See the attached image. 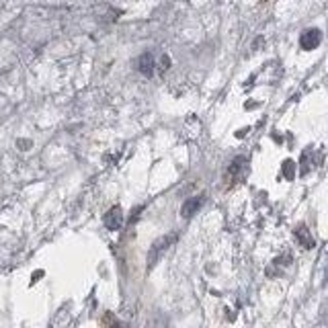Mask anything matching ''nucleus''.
I'll return each mask as SVG.
<instances>
[{
    "label": "nucleus",
    "instance_id": "1",
    "mask_svg": "<svg viewBox=\"0 0 328 328\" xmlns=\"http://www.w3.org/2000/svg\"><path fill=\"white\" fill-rule=\"evenodd\" d=\"M177 238H179V234L177 232H172V234H166V236H160L158 240H154L152 242V246H150V250H148V256H146V265H148V269H152L156 265V262L162 258V254L177 242Z\"/></svg>",
    "mask_w": 328,
    "mask_h": 328
},
{
    "label": "nucleus",
    "instance_id": "2",
    "mask_svg": "<svg viewBox=\"0 0 328 328\" xmlns=\"http://www.w3.org/2000/svg\"><path fill=\"white\" fill-rule=\"evenodd\" d=\"M320 41H322V33L320 29H305L301 35H299V48L303 52H312L320 46Z\"/></svg>",
    "mask_w": 328,
    "mask_h": 328
},
{
    "label": "nucleus",
    "instance_id": "3",
    "mask_svg": "<svg viewBox=\"0 0 328 328\" xmlns=\"http://www.w3.org/2000/svg\"><path fill=\"white\" fill-rule=\"evenodd\" d=\"M205 203V195H195V197H189V199H185V203L181 205V215L183 217H193L197 211L201 209V205Z\"/></svg>",
    "mask_w": 328,
    "mask_h": 328
},
{
    "label": "nucleus",
    "instance_id": "4",
    "mask_svg": "<svg viewBox=\"0 0 328 328\" xmlns=\"http://www.w3.org/2000/svg\"><path fill=\"white\" fill-rule=\"evenodd\" d=\"M105 226L109 228V230H121V226H123V209L119 207V205H115V207H111L107 213H105Z\"/></svg>",
    "mask_w": 328,
    "mask_h": 328
},
{
    "label": "nucleus",
    "instance_id": "5",
    "mask_svg": "<svg viewBox=\"0 0 328 328\" xmlns=\"http://www.w3.org/2000/svg\"><path fill=\"white\" fill-rule=\"evenodd\" d=\"M138 70H140V74H144V76H154V72H156V58L152 56V52H146V54H142L140 58H138Z\"/></svg>",
    "mask_w": 328,
    "mask_h": 328
},
{
    "label": "nucleus",
    "instance_id": "6",
    "mask_svg": "<svg viewBox=\"0 0 328 328\" xmlns=\"http://www.w3.org/2000/svg\"><path fill=\"white\" fill-rule=\"evenodd\" d=\"M295 238L299 240V244H301L303 248H312V246H314V238H312V234H310V230H308V228H305L303 224L295 228Z\"/></svg>",
    "mask_w": 328,
    "mask_h": 328
},
{
    "label": "nucleus",
    "instance_id": "7",
    "mask_svg": "<svg viewBox=\"0 0 328 328\" xmlns=\"http://www.w3.org/2000/svg\"><path fill=\"white\" fill-rule=\"evenodd\" d=\"M283 174H285L287 181L293 179V174H295V164H293L291 160H285V162H283Z\"/></svg>",
    "mask_w": 328,
    "mask_h": 328
},
{
    "label": "nucleus",
    "instance_id": "8",
    "mask_svg": "<svg viewBox=\"0 0 328 328\" xmlns=\"http://www.w3.org/2000/svg\"><path fill=\"white\" fill-rule=\"evenodd\" d=\"M19 146H23V148H21V150H29L31 142H29V140H27V142H25V140H19Z\"/></svg>",
    "mask_w": 328,
    "mask_h": 328
}]
</instances>
